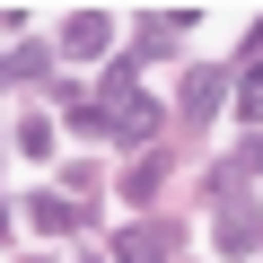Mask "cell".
<instances>
[{"instance_id":"obj_1","label":"cell","mask_w":263,"mask_h":263,"mask_svg":"<svg viewBox=\"0 0 263 263\" xmlns=\"http://www.w3.org/2000/svg\"><path fill=\"white\" fill-rule=\"evenodd\" d=\"M254 246H263V219H254V202L228 193L219 202V254H254Z\"/></svg>"},{"instance_id":"obj_2","label":"cell","mask_w":263,"mask_h":263,"mask_svg":"<svg viewBox=\"0 0 263 263\" xmlns=\"http://www.w3.org/2000/svg\"><path fill=\"white\" fill-rule=\"evenodd\" d=\"M114 254H123V263H167V254H176V228H158V219H149V228H132Z\"/></svg>"},{"instance_id":"obj_3","label":"cell","mask_w":263,"mask_h":263,"mask_svg":"<svg viewBox=\"0 0 263 263\" xmlns=\"http://www.w3.org/2000/svg\"><path fill=\"white\" fill-rule=\"evenodd\" d=\"M158 176H167V167H158V158H141V167L123 176V202H132V211H141V202H158Z\"/></svg>"},{"instance_id":"obj_4","label":"cell","mask_w":263,"mask_h":263,"mask_svg":"<svg viewBox=\"0 0 263 263\" xmlns=\"http://www.w3.org/2000/svg\"><path fill=\"white\" fill-rule=\"evenodd\" d=\"M70 53H79V62H88V53H105V18H97V9H79V18H70Z\"/></svg>"},{"instance_id":"obj_5","label":"cell","mask_w":263,"mask_h":263,"mask_svg":"<svg viewBox=\"0 0 263 263\" xmlns=\"http://www.w3.org/2000/svg\"><path fill=\"white\" fill-rule=\"evenodd\" d=\"M35 228H44V237H62V228H79V202H62V193H44V202H35Z\"/></svg>"},{"instance_id":"obj_6","label":"cell","mask_w":263,"mask_h":263,"mask_svg":"<svg viewBox=\"0 0 263 263\" xmlns=\"http://www.w3.org/2000/svg\"><path fill=\"white\" fill-rule=\"evenodd\" d=\"M237 97H246V105H237V114H254V123H263V53H254V62H246V88H237Z\"/></svg>"}]
</instances>
